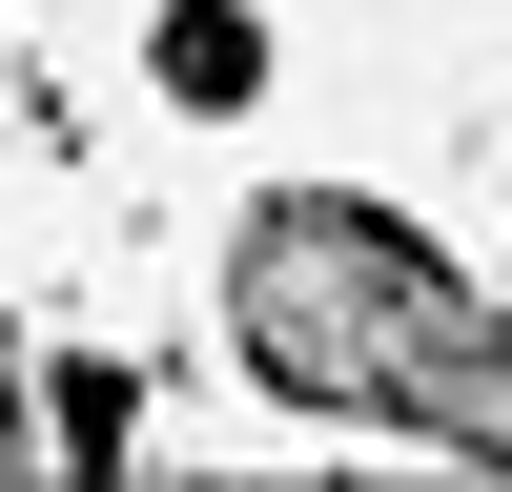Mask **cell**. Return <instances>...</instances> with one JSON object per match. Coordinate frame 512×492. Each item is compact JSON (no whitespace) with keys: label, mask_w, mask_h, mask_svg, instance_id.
<instances>
[{"label":"cell","mask_w":512,"mask_h":492,"mask_svg":"<svg viewBox=\"0 0 512 492\" xmlns=\"http://www.w3.org/2000/svg\"><path fill=\"white\" fill-rule=\"evenodd\" d=\"M226 349H246V390L328 410V431H410V451L512 472V308H472V287H451L390 205H349V185L246 205V246H226Z\"/></svg>","instance_id":"obj_1"},{"label":"cell","mask_w":512,"mask_h":492,"mask_svg":"<svg viewBox=\"0 0 512 492\" xmlns=\"http://www.w3.org/2000/svg\"><path fill=\"white\" fill-rule=\"evenodd\" d=\"M246 82H267V21L246 0H185L164 21V103H246Z\"/></svg>","instance_id":"obj_2"}]
</instances>
